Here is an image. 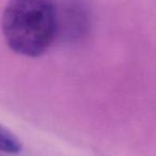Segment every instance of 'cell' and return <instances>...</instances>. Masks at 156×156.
Segmentation results:
<instances>
[{
    "mask_svg": "<svg viewBox=\"0 0 156 156\" xmlns=\"http://www.w3.org/2000/svg\"><path fill=\"white\" fill-rule=\"evenodd\" d=\"M22 143L8 128L0 125V152L5 154H17L22 151Z\"/></svg>",
    "mask_w": 156,
    "mask_h": 156,
    "instance_id": "2",
    "label": "cell"
},
{
    "mask_svg": "<svg viewBox=\"0 0 156 156\" xmlns=\"http://www.w3.org/2000/svg\"><path fill=\"white\" fill-rule=\"evenodd\" d=\"M8 46L26 57H39L49 48L58 29V14L51 0H9L2 14Z\"/></svg>",
    "mask_w": 156,
    "mask_h": 156,
    "instance_id": "1",
    "label": "cell"
}]
</instances>
